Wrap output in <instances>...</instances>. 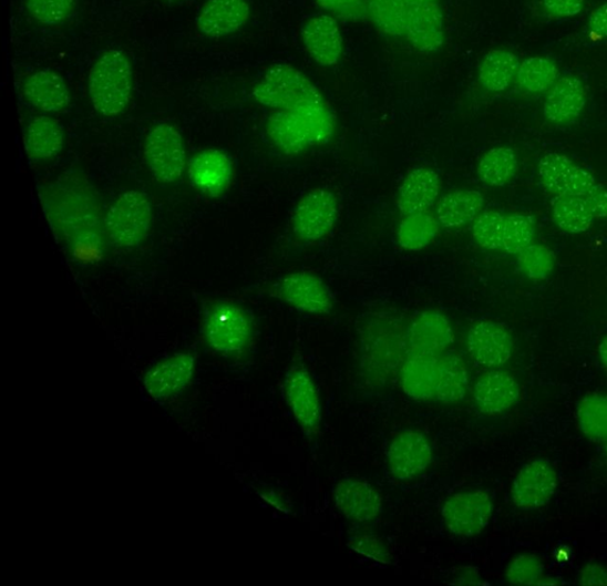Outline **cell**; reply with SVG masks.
I'll use <instances>...</instances> for the list:
<instances>
[{
	"mask_svg": "<svg viewBox=\"0 0 607 586\" xmlns=\"http://www.w3.org/2000/svg\"><path fill=\"white\" fill-rule=\"evenodd\" d=\"M587 103L586 90L580 79L563 76L554 83L545 100L544 114L553 125L576 122Z\"/></svg>",
	"mask_w": 607,
	"mask_h": 586,
	"instance_id": "obj_22",
	"label": "cell"
},
{
	"mask_svg": "<svg viewBox=\"0 0 607 586\" xmlns=\"http://www.w3.org/2000/svg\"><path fill=\"white\" fill-rule=\"evenodd\" d=\"M247 0H208L196 19V27L208 39H222L243 29L249 20Z\"/></svg>",
	"mask_w": 607,
	"mask_h": 586,
	"instance_id": "obj_20",
	"label": "cell"
},
{
	"mask_svg": "<svg viewBox=\"0 0 607 586\" xmlns=\"http://www.w3.org/2000/svg\"><path fill=\"white\" fill-rule=\"evenodd\" d=\"M469 390V373L463 359L455 354H446L438 364V382L435 399L443 404H459Z\"/></svg>",
	"mask_w": 607,
	"mask_h": 586,
	"instance_id": "obj_31",
	"label": "cell"
},
{
	"mask_svg": "<svg viewBox=\"0 0 607 586\" xmlns=\"http://www.w3.org/2000/svg\"><path fill=\"white\" fill-rule=\"evenodd\" d=\"M454 342V331L449 318L435 310L419 313L407 335L411 354L434 356L443 353Z\"/></svg>",
	"mask_w": 607,
	"mask_h": 586,
	"instance_id": "obj_17",
	"label": "cell"
},
{
	"mask_svg": "<svg viewBox=\"0 0 607 586\" xmlns=\"http://www.w3.org/2000/svg\"><path fill=\"white\" fill-rule=\"evenodd\" d=\"M368 17L387 35L403 37L409 8L403 0H367Z\"/></svg>",
	"mask_w": 607,
	"mask_h": 586,
	"instance_id": "obj_36",
	"label": "cell"
},
{
	"mask_svg": "<svg viewBox=\"0 0 607 586\" xmlns=\"http://www.w3.org/2000/svg\"><path fill=\"white\" fill-rule=\"evenodd\" d=\"M535 226L532 217L525 214L505 216L502 249L505 254L518 256L534 244Z\"/></svg>",
	"mask_w": 607,
	"mask_h": 586,
	"instance_id": "obj_38",
	"label": "cell"
},
{
	"mask_svg": "<svg viewBox=\"0 0 607 586\" xmlns=\"http://www.w3.org/2000/svg\"><path fill=\"white\" fill-rule=\"evenodd\" d=\"M48 215L74 250H94L103 239L100 208L92 189L78 179L62 181L43 196Z\"/></svg>",
	"mask_w": 607,
	"mask_h": 586,
	"instance_id": "obj_1",
	"label": "cell"
},
{
	"mask_svg": "<svg viewBox=\"0 0 607 586\" xmlns=\"http://www.w3.org/2000/svg\"><path fill=\"white\" fill-rule=\"evenodd\" d=\"M433 462V449L425 436L415 430L395 434L387 450V465L399 481H412L428 472Z\"/></svg>",
	"mask_w": 607,
	"mask_h": 586,
	"instance_id": "obj_11",
	"label": "cell"
},
{
	"mask_svg": "<svg viewBox=\"0 0 607 586\" xmlns=\"http://www.w3.org/2000/svg\"><path fill=\"white\" fill-rule=\"evenodd\" d=\"M195 373V358L188 353L176 354L152 367L144 379L151 398L166 400L182 393Z\"/></svg>",
	"mask_w": 607,
	"mask_h": 586,
	"instance_id": "obj_19",
	"label": "cell"
},
{
	"mask_svg": "<svg viewBox=\"0 0 607 586\" xmlns=\"http://www.w3.org/2000/svg\"><path fill=\"white\" fill-rule=\"evenodd\" d=\"M578 425L586 438L596 442L607 441V397L586 395L577 409Z\"/></svg>",
	"mask_w": 607,
	"mask_h": 586,
	"instance_id": "obj_37",
	"label": "cell"
},
{
	"mask_svg": "<svg viewBox=\"0 0 607 586\" xmlns=\"http://www.w3.org/2000/svg\"><path fill=\"white\" fill-rule=\"evenodd\" d=\"M467 351L479 364L487 368L507 363L514 351L512 335L494 321H480L467 331Z\"/></svg>",
	"mask_w": 607,
	"mask_h": 586,
	"instance_id": "obj_16",
	"label": "cell"
},
{
	"mask_svg": "<svg viewBox=\"0 0 607 586\" xmlns=\"http://www.w3.org/2000/svg\"><path fill=\"white\" fill-rule=\"evenodd\" d=\"M132 65L120 49H110L93 64L89 76V92L94 109L104 116L122 114L131 100Z\"/></svg>",
	"mask_w": 607,
	"mask_h": 586,
	"instance_id": "obj_3",
	"label": "cell"
},
{
	"mask_svg": "<svg viewBox=\"0 0 607 586\" xmlns=\"http://www.w3.org/2000/svg\"><path fill=\"white\" fill-rule=\"evenodd\" d=\"M588 28L596 35L607 38V3L597 8L588 19Z\"/></svg>",
	"mask_w": 607,
	"mask_h": 586,
	"instance_id": "obj_48",
	"label": "cell"
},
{
	"mask_svg": "<svg viewBox=\"0 0 607 586\" xmlns=\"http://www.w3.org/2000/svg\"><path fill=\"white\" fill-rule=\"evenodd\" d=\"M253 97L260 105L277 111L326 104L311 80L290 64H276L269 69L253 90Z\"/></svg>",
	"mask_w": 607,
	"mask_h": 586,
	"instance_id": "obj_4",
	"label": "cell"
},
{
	"mask_svg": "<svg viewBox=\"0 0 607 586\" xmlns=\"http://www.w3.org/2000/svg\"><path fill=\"white\" fill-rule=\"evenodd\" d=\"M317 4L347 20H363L368 17L367 0H317Z\"/></svg>",
	"mask_w": 607,
	"mask_h": 586,
	"instance_id": "obj_44",
	"label": "cell"
},
{
	"mask_svg": "<svg viewBox=\"0 0 607 586\" xmlns=\"http://www.w3.org/2000/svg\"><path fill=\"white\" fill-rule=\"evenodd\" d=\"M332 500L337 511L352 523H374L382 513L380 492L363 480L343 479L337 482Z\"/></svg>",
	"mask_w": 607,
	"mask_h": 586,
	"instance_id": "obj_14",
	"label": "cell"
},
{
	"mask_svg": "<svg viewBox=\"0 0 607 586\" xmlns=\"http://www.w3.org/2000/svg\"><path fill=\"white\" fill-rule=\"evenodd\" d=\"M27 102L45 113H59L71 104V92L61 75L52 71L31 74L24 82Z\"/></svg>",
	"mask_w": 607,
	"mask_h": 586,
	"instance_id": "obj_26",
	"label": "cell"
},
{
	"mask_svg": "<svg viewBox=\"0 0 607 586\" xmlns=\"http://www.w3.org/2000/svg\"><path fill=\"white\" fill-rule=\"evenodd\" d=\"M559 78L556 64L542 56H534L519 63L516 80L522 90L538 94L549 91Z\"/></svg>",
	"mask_w": 607,
	"mask_h": 586,
	"instance_id": "obj_35",
	"label": "cell"
},
{
	"mask_svg": "<svg viewBox=\"0 0 607 586\" xmlns=\"http://www.w3.org/2000/svg\"><path fill=\"white\" fill-rule=\"evenodd\" d=\"M335 119L327 104L294 111H277L269 116V140L288 155L301 153L328 142L333 135Z\"/></svg>",
	"mask_w": 607,
	"mask_h": 586,
	"instance_id": "obj_2",
	"label": "cell"
},
{
	"mask_svg": "<svg viewBox=\"0 0 607 586\" xmlns=\"http://www.w3.org/2000/svg\"><path fill=\"white\" fill-rule=\"evenodd\" d=\"M404 35L419 52L435 53L441 50L445 42V30L440 3L409 8Z\"/></svg>",
	"mask_w": 607,
	"mask_h": 586,
	"instance_id": "obj_23",
	"label": "cell"
},
{
	"mask_svg": "<svg viewBox=\"0 0 607 586\" xmlns=\"http://www.w3.org/2000/svg\"><path fill=\"white\" fill-rule=\"evenodd\" d=\"M517 257L522 273L533 280L546 279L554 269L555 258L544 245L532 244Z\"/></svg>",
	"mask_w": 607,
	"mask_h": 586,
	"instance_id": "obj_41",
	"label": "cell"
},
{
	"mask_svg": "<svg viewBox=\"0 0 607 586\" xmlns=\"http://www.w3.org/2000/svg\"><path fill=\"white\" fill-rule=\"evenodd\" d=\"M193 186L209 197L222 196L230 186L233 162L222 150L207 148L196 154L188 165Z\"/></svg>",
	"mask_w": 607,
	"mask_h": 586,
	"instance_id": "obj_18",
	"label": "cell"
},
{
	"mask_svg": "<svg viewBox=\"0 0 607 586\" xmlns=\"http://www.w3.org/2000/svg\"><path fill=\"white\" fill-rule=\"evenodd\" d=\"M598 356H599V359H600L601 363L604 364V367L607 370V338H605L600 342V345L598 347Z\"/></svg>",
	"mask_w": 607,
	"mask_h": 586,
	"instance_id": "obj_51",
	"label": "cell"
},
{
	"mask_svg": "<svg viewBox=\"0 0 607 586\" xmlns=\"http://www.w3.org/2000/svg\"><path fill=\"white\" fill-rule=\"evenodd\" d=\"M558 474L547 461L535 460L526 464L513 482L514 505L524 511L546 506L558 489Z\"/></svg>",
	"mask_w": 607,
	"mask_h": 586,
	"instance_id": "obj_13",
	"label": "cell"
},
{
	"mask_svg": "<svg viewBox=\"0 0 607 586\" xmlns=\"http://www.w3.org/2000/svg\"><path fill=\"white\" fill-rule=\"evenodd\" d=\"M308 53L320 66H332L343 54V37L339 23L328 14H317L301 31Z\"/></svg>",
	"mask_w": 607,
	"mask_h": 586,
	"instance_id": "obj_21",
	"label": "cell"
},
{
	"mask_svg": "<svg viewBox=\"0 0 607 586\" xmlns=\"http://www.w3.org/2000/svg\"><path fill=\"white\" fill-rule=\"evenodd\" d=\"M484 196L477 191H454L438 204L435 217L446 229H459L476 220L484 207Z\"/></svg>",
	"mask_w": 607,
	"mask_h": 586,
	"instance_id": "obj_28",
	"label": "cell"
},
{
	"mask_svg": "<svg viewBox=\"0 0 607 586\" xmlns=\"http://www.w3.org/2000/svg\"><path fill=\"white\" fill-rule=\"evenodd\" d=\"M32 19L44 25H58L70 20L78 0H25Z\"/></svg>",
	"mask_w": 607,
	"mask_h": 586,
	"instance_id": "obj_40",
	"label": "cell"
},
{
	"mask_svg": "<svg viewBox=\"0 0 607 586\" xmlns=\"http://www.w3.org/2000/svg\"><path fill=\"white\" fill-rule=\"evenodd\" d=\"M505 216L497 210L482 212L472 225V237L484 249L502 248Z\"/></svg>",
	"mask_w": 607,
	"mask_h": 586,
	"instance_id": "obj_39",
	"label": "cell"
},
{
	"mask_svg": "<svg viewBox=\"0 0 607 586\" xmlns=\"http://www.w3.org/2000/svg\"><path fill=\"white\" fill-rule=\"evenodd\" d=\"M348 547L366 559L382 565H391L393 563L390 549H388L385 544L377 537V535H353V537L348 541Z\"/></svg>",
	"mask_w": 607,
	"mask_h": 586,
	"instance_id": "obj_43",
	"label": "cell"
},
{
	"mask_svg": "<svg viewBox=\"0 0 607 586\" xmlns=\"http://www.w3.org/2000/svg\"><path fill=\"white\" fill-rule=\"evenodd\" d=\"M518 398L517 381L505 372H486L475 384V404L480 412L486 415H497L508 411L517 403Z\"/></svg>",
	"mask_w": 607,
	"mask_h": 586,
	"instance_id": "obj_25",
	"label": "cell"
},
{
	"mask_svg": "<svg viewBox=\"0 0 607 586\" xmlns=\"http://www.w3.org/2000/svg\"><path fill=\"white\" fill-rule=\"evenodd\" d=\"M440 229L436 217L428 212L407 215L398 228V243L403 249L418 253L434 241Z\"/></svg>",
	"mask_w": 607,
	"mask_h": 586,
	"instance_id": "obj_33",
	"label": "cell"
},
{
	"mask_svg": "<svg viewBox=\"0 0 607 586\" xmlns=\"http://www.w3.org/2000/svg\"><path fill=\"white\" fill-rule=\"evenodd\" d=\"M152 220L154 217L147 195L140 191H127L107 210L104 230L115 247L134 248L147 238Z\"/></svg>",
	"mask_w": 607,
	"mask_h": 586,
	"instance_id": "obj_5",
	"label": "cell"
},
{
	"mask_svg": "<svg viewBox=\"0 0 607 586\" xmlns=\"http://www.w3.org/2000/svg\"><path fill=\"white\" fill-rule=\"evenodd\" d=\"M585 203L594 215L595 219H606L607 217V188L601 184L596 183L595 186L589 189L585 196H583Z\"/></svg>",
	"mask_w": 607,
	"mask_h": 586,
	"instance_id": "obj_46",
	"label": "cell"
},
{
	"mask_svg": "<svg viewBox=\"0 0 607 586\" xmlns=\"http://www.w3.org/2000/svg\"><path fill=\"white\" fill-rule=\"evenodd\" d=\"M261 497L267 502L269 506H274L276 510L282 513H289L290 507L286 500L274 491L263 492Z\"/></svg>",
	"mask_w": 607,
	"mask_h": 586,
	"instance_id": "obj_49",
	"label": "cell"
},
{
	"mask_svg": "<svg viewBox=\"0 0 607 586\" xmlns=\"http://www.w3.org/2000/svg\"><path fill=\"white\" fill-rule=\"evenodd\" d=\"M545 10L558 19H570L578 16L585 6V0H543Z\"/></svg>",
	"mask_w": 607,
	"mask_h": 586,
	"instance_id": "obj_45",
	"label": "cell"
},
{
	"mask_svg": "<svg viewBox=\"0 0 607 586\" xmlns=\"http://www.w3.org/2000/svg\"><path fill=\"white\" fill-rule=\"evenodd\" d=\"M403 3L407 4L408 8H414L431 3H440V0H403Z\"/></svg>",
	"mask_w": 607,
	"mask_h": 586,
	"instance_id": "obj_52",
	"label": "cell"
},
{
	"mask_svg": "<svg viewBox=\"0 0 607 586\" xmlns=\"http://www.w3.org/2000/svg\"><path fill=\"white\" fill-rule=\"evenodd\" d=\"M537 173L543 186L558 196H585L596 178L569 157L551 153L538 162Z\"/></svg>",
	"mask_w": 607,
	"mask_h": 586,
	"instance_id": "obj_15",
	"label": "cell"
},
{
	"mask_svg": "<svg viewBox=\"0 0 607 586\" xmlns=\"http://www.w3.org/2000/svg\"><path fill=\"white\" fill-rule=\"evenodd\" d=\"M519 60L511 50L494 49L480 64L479 80L488 92L501 93L508 90L516 78Z\"/></svg>",
	"mask_w": 607,
	"mask_h": 586,
	"instance_id": "obj_30",
	"label": "cell"
},
{
	"mask_svg": "<svg viewBox=\"0 0 607 586\" xmlns=\"http://www.w3.org/2000/svg\"><path fill=\"white\" fill-rule=\"evenodd\" d=\"M438 364L434 356L411 354L403 363L400 384L404 394L416 401H429L435 398Z\"/></svg>",
	"mask_w": 607,
	"mask_h": 586,
	"instance_id": "obj_27",
	"label": "cell"
},
{
	"mask_svg": "<svg viewBox=\"0 0 607 586\" xmlns=\"http://www.w3.org/2000/svg\"><path fill=\"white\" fill-rule=\"evenodd\" d=\"M204 332L208 346L224 357H239L249 347L255 327L251 317L238 305L218 301L205 313Z\"/></svg>",
	"mask_w": 607,
	"mask_h": 586,
	"instance_id": "obj_6",
	"label": "cell"
},
{
	"mask_svg": "<svg viewBox=\"0 0 607 586\" xmlns=\"http://www.w3.org/2000/svg\"><path fill=\"white\" fill-rule=\"evenodd\" d=\"M454 579H457V584H479V575L477 572L472 570L470 567L461 568L457 576L454 577Z\"/></svg>",
	"mask_w": 607,
	"mask_h": 586,
	"instance_id": "obj_50",
	"label": "cell"
},
{
	"mask_svg": "<svg viewBox=\"0 0 607 586\" xmlns=\"http://www.w3.org/2000/svg\"><path fill=\"white\" fill-rule=\"evenodd\" d=\"M339 201L328 189L318 188L304 196L292 215V230L301 241L322 240L339 219Z\"/></svg>",
	"mask_w": 607,
	"mask_h": 586,
	"instance_id": "obj_10",
	"label": "cell"
},
{
	"mask_svg": "<svg viewBox=\"0 0 607 586\" xmlns=\"http://www.w3.org/2000/svg\"><path fill=\"white\" fill-rule=\"evenodd\" d=\"M607 442V441H606ZM605 451H606V455H607V443H606V448H605Z\"/></svg>",
	"mask_w": 607,
	"mask_h": 586,
	"instance_id": "obj_53",
	"label": "cell"
},
{
	"mask_svg": "<svg viewBox=\"0 0 607 586\" xmlns=\"http://www.w3.org/2000/svg\"><path fill=\"white\" fill-rule=\"evenodd\" d=\"M441 188V177L431 167H415L401 183L397 207L403 215L428 212L435 204Z\"/></svg>",
	"mask_w": 607,
	"mask_h": 586,
	"instance_id": "obj_24",
	"label": "cell"
},
{
	"mask_svg": "<svg viewBox=\"0 0 607 586\" xmlns=\"http://www.w3.org/2000/svg\"><path fill=\"white\" fill-rule=\"evenodd\" d=\"M544 575V563L536 556L522 555L512 561L505 578L513 585H536Z\"/></svg>",
	"mask_w": 607,
	"mask_h": 586,
	"instance_id": "obj_42",
	"label": "cell"
},
{
	"mask_svg": "<svg viewBox=\"0 0 607 586\" xmlns=\"http://www.w3.org/2000/svg\"><path fill=\"white\" fill-rule=\"evenodd\" d=\"M517 171L515 151L508 146H497L488 150L481 158L477 175L487 187L501 188L516 176Z\"/></svg>",
	"mask_w": 607,
	"mask_h": 586,
	"instance_id": "obj_32",
	"label": "cell"
},
{
	"mask_svg": "<svg viewBox=\"0 0 607 586\" xmlns=\"http://www.w3.org/2000/svg\"><path fill=\"white\" fill-rule=\"evenodd\" d=\"M494 502L484 491H465L450 496L442 508L446 530L455 537L481 534L492 521Z\"/></svg>",
	"mask_w": 607,
	"mask_h": 586,
	"instance_id": "obj_9",
	"label": "cell"
},
{
	"mask_svg": "<svg viewBox=\"0 0 607 586\" xmlns=\"http://www.w3.org/2000/svg\"><path fill=\"white\" fill-rule=\"evenodd\" d=\"M578 582L585 586H607V567L598 564L586 565Z\"/></svg>",
	"mask_w": 607,
	"mask_h": 586,
	"instance_id": "obj_47",
	"label": "cell"
},
{
	"mask_svg": "<svg viewBox=\"0 0 607 586\" xmlns=\"http://www.w3.org/2000/svg\"><path fill=\"white\" fill-rule=\"evenodd\" d=\"M284 394L302 433L310 440L316 439L322 428V400L306 367L295 364L290 368L284 381Z\"/></svg>",
	"mask_w": 607,
	"mask_h": 586,
	"instance_id": "obj_8",
	"label": "cell"
},
{
	"mask_svg": "<svg viewBox=\"0 0 607 586\" xmlns=\"http://www.w3.org/2000/svg\"><path fill=\"white\" fill-rule=\"evenodd\" d=\"M24 145L30 158L35 161L52 160L63 148V127L50 116H35L25 128Z\"/></svg>",
	"mask_w": 607,
	"mask_h": 586,
	"instance_id": "obj_29",
	"label": "cell"
},
{
	"mask_svg": "<svg viewBox=\"0 0 607 586\" xmlns=\"http://www.w3.org/2000/svg\"><path fill=\"white\" fill-rule=\"evenodd\" d=\"M552 214L556 226L568 234L585 233L596 220L582 196L556 197Z\"/></svg>",
	"mask_w": 607,
	"mask_h": 586,
	"instance_id": "obj_34",
	"label": "cell"
},
{
	"mask_svg": "<svg viewBox=\"0 0 607 586\" xmlns=\"http://www.w3.org/2000/svg\"><path fill=\"white\" fill-rule=\"evenodd\" d=\"M144 157L150 173L160 183L178 181L187 166V150L181 132L167 123L152 127L145 138Z\"/></svg>",
	"mask_w": 607,
	"mask_h": 586,
	"instance_id": "obj_7",
	"label": "cell"
},
{
	"mask_svg": "<svg viewBox=\"0 0 607 586\" xmlns=\"http://www.w3.org/2000/svg\"><path fill=\"white\" fill-rule=\"evenodd\" d=\"M275 295L286 305L310 315H327L333 308V298L319 277L309 273H295L284 277Z\"/></svg>",
	"mask_w": 607,
	"mask_h": 586,
	"instance_id": "obj_12",
	"label": "cell"
}]
</instances>
